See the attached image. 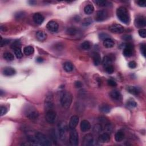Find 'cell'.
<instances>
[{
    "label": "cell",
    "instance_id": "obj_1",
    "mask_svg": "<svg viewBox=\"0 0 146 146\" xmlns=\"http://www.w3.org/2000/svg\"><path fill=\"white\" fill-rule=\"evenodd\" d=\"M117 15L121 22L125 24H129L130 22V16L129 11L126 8L120 7L118 8L117 10Z\"/></svg>",
    "mask_w": 146,
    "mask_h": 146
},
{
    "label": "cell",
    "instance_id": "obj_2",
    "mask_svg": "<svg viewBox=\"0 0 146 146\" xmlns=\"http://www.w3.org/2000/svg\"><path fill=\"white\" fill-rule=\"evenodd\" d=\"M73 97L72 95L68 91H65L62 93L61 95V104L62 106L65 109H68L72 103Z\"/></svg>",
    "mask_w": 146,
    "mask_h": 146
},
{
    "label": "cell",
    "instance_id": "obj_3",
    "mask_svg": "<svg viewBox=\"0 0 146 146\" xmlns=\"http://www.w3.org/2000/svg\"><path fill=\"white\" fill-rule=\"evenodd\" d=\"M26 117L30 120H36L39 117V112L34 107L28 105L24 110Z\"/></svg>",
    "mask_w": 146,
    "mask_h": 146
},
{
    "label": "cell",
    "instance_id": "obj_4",
    "mask_svg": "<svg viewBox=\"0 0 146 146\" xmlns=\"http://www.w3.org/2000/svg\"><path fill=\"white\" fill-rule=\"evenodd\" d=\"M58 133L59 136L62 141H65L66 139L67 132V125L64 121L61 122L58 124Z\"/></svg>",
    "mask_w": 146,
    "mask_h": 146
},
{
    "label": "cell",
    "instance_id": "obj_5",
    "mask_svg": "<svg viewBox=\"0 0 146 146\" xmlns=\"http://www.w3.org/2000/svg\"><path fill=\"white\" fill-rule=\"evenodd\" d=\"M35 136L36 137L40 145L49 146L52 145L51 141L43 134L40 132H37L35 134Z\"/></svg>",
    "mask_w": 146,
    "mask_h": 146
},
{
    "label": "cell",
    "instance_id": "obj_6",
    "mask_svg": "<svg viewBox=\"0 0 146 146\" xmlns=\"http://www.w3.org/2000/svg\"><path fill=\"white\" fill-rule=\"evenodd\" d=\"M54 107V98L52 92H49L47 94L45 100V109L47 111L52 110Z\"/></svg>",
    "mask_w": 146,
    "mask_h": 146
},
{
    "label": "cell",
    "instance_id": "obj_7",
    "mask_svg": "<svg viewBox=\"0 0 146 146\" xmlns=\"http://www.w3.org/2000/svg\"><path fill=\"white\" fill-rule=\"evenodd\" d=\"M70 144L73 146L78 145L79 144L78 134L75 130H71L69 136Z\"/></svg>",
    "mask_w": 146,
    "mask_h": 146
},
{
    "label": "cell",
    "instance_id": "obj_8",
    "mask_svg": "<svg viewBox=\"0 0 146 146\" xmlns=\"http://www.w3.org/2000/svg\"><path fill=\"white\" fill-rule=\"evenodd\" d=\"M97 145L96 142H95L94 138L92 134H88L86 135L83 138V145L84 146H91Z\"/></svg>",
    "mask_w": 146,
    "mask_h": 146
},
{
    "label": "cell",
    "instance_id": "obj_9",
    "mask_svg": "<svg viewBox=\"0 0 146 146\" xmlns=\"http://www.w3.org/2000/svg\"><path fill=\"white\" fill-rule=\"evenodd\" d=\"M56 119V112L53 110L47 111L45 115V119L50 124H53L54 123Z\"/></svg>",
    "mask_w": 146,
    "mask_h": 146
},
{
    "label": "cell",
    "instance_id": "obj_10",
    "mask_svg": "<svg viewBox=\"0 0 146 146\" xmlns=\"http://www.w3.org/2000/svg\"><path fill=\"white\" fill-rule=\"evenodd\" d=\"M134 24L138 28H142L145 27L146 25V20L145 17L143 16H138L136 17L134 21Z\"/></svg>",
    "mask_w": 146,
    "mask_h": 146
},
{
    "label": "cell",
    "instance_id": "obj_11",
    "mask_svg": "<svg viewBox=\"0 0 146 146\" xmlns=\"http://www.w3.org/2000/svg\"><path fill=\"white\" fill-rule=\"evenodd\" d=\"M109 30L113 33H122L124 30V29L123 26L120 24H113L109 27Z\"/></svg>",
    "mask_w": 146,
    "mask_h": 146
},
{
    "label": "cell",
    "instance_id": "obj_12",
    "mask_svg": "<svg viewBox=\"0 0 146 146\" xmlns=\"http://www.w3.org/2000/svg\"><path fill=\"white\" fill-rule=\"evenodd\" d=\"M107 16H108V14H107V12L106 10H99L97 11L96 16H95V20L98 22L103 21L105 20L107 18Z\"/></svg>",
    "mask_w": 146,
    "mask_h": 146
},
{
    "label": "cell",
    "instance_id": "obj_13",
    "mask_svg": "<svg viewBox=\"0 0 146 146\" xmlns=\"http://www.w3.org/2000/svg\"><path fill=\"white\" fill-rule=\"evenodd\" d=\"M46 28L48 30L52 33H55L58 31L59 26L58 23L54 21H50L46 25Z\"/></svg>",
    "mask_w": 146,
    "mask_h": 146
},
{
    "label": "cell",
    "instance_id": "obj_14",
    "mask_svg": "<svg viewBox=\"0 0 146 146\" xmlns=\"http://www.w3.org/2000/svg\"><path fill=\"white\" fill-rule=\"evenodd\" d=\"M79 122V117L77 115H73L71 117L70 120L68 124V127L69 129L71 130H74L75 129L78 123Z\"/></svg>",
    "mask_w": 146,
    "mask_h": 146
},
{
    "label": "cell",
    "instance_id": "obj_15",
    "mask_svg": "<svg viewBox=\"0 0 146 146\" xmlns=\"http://www.w3.org/2000/svg\"><path fill=\"white\" fill-rule=\"evenodd\" d=\"M123 54L124 56L129 57L132 54V45L131 43H127L125 45L124 49L123 50Z\"/></svg>",
    "mask_w": 146,
    "mask_h": 146
},
{
    "label": "cell",
    "instance_id": "obj_16",
    "mask_svg": "<svg viewBox=\"0 0 146 146\" xmlns=\"http://www.w3.org/2000/svg\"><path fill=\"white\" fill-rule=\"evenodd\" d=\"M34 22L37 25H41L44 21V17L42 14L40 13H36L33 15V17Z\"/></svg>",
    "mask_w": 146,
    "mask_h": 146
},
{
    "label": "cell",
    "instance_id": "obj_17",
    "mask_svg": "<svg viewBox=\"0 0 146 146\" xmlns=\"http://www.w3.org/2000/svg\"><path fill=\"white\" fill-rule=\"evenodd\" d=\"M91 129L90 123L87 120H83L80 123V130L82 132H87Z\"/></svg>",
    "mask_w": 146,
    "mask_h": 146
},
{
    "label": "cell",
    "instance_id": "obj_18",
    "mask_svg": "<svg viewBox=\"0 0 146 146\" xmlns=\"http://www.w3.org/2000/svg\"><path fill=\"white\" fill-rule=\"evenodd\" d=\"M110 141V135L108 133H103L99 136L98 138V141L102 143H108Z\"/></svg>",
    "mask_w": 146,
    "mask_h": 146
},
{
    "label": "cell",
    "instance_id": "obj_19",
    "mask_svg": "<svg viewBox=\"0 0 146 146\" xmlns=\"http://www.w3.org/2000/svg\"><path fill=\"white\" fill-rule=\"evenodd\" d=\"M2 73L5 76H12L16 74V71L12 67H7L3 70Z\"/></svg>",
    "mask_w": 146,
    "mask_h": 146
},
{
    "label": "cell",
    "instance_id": "obj_20",
    "mask_svg": "<svg viewBox=\"0 0 146 146\" xmlns=\"http://www.w3.org/2000/svg\"><path fill=\"white\" fill-rule=\"evenodd\" d=\"M127 90L130 94L135 95H139L141 92V90L140 88L136 87V86H129V87H127Z\"/></svg>",
    "mask_w": 146,
    "mask_h": 146
},
{
    "label": "cell",
    "instance_id": "obj_21",
    "mask_svg": "<svg viewBox=\"0 0 146 146\" xmlns=\"http://www.w3.org/2000/svg\"><path fill=\"white\" fill-rule=\"evenodd\" d=\"M125 135L124 133L122 130H119L115 134V139L117 142H120L124 139Z\"/></svg>",
    "mask_w": 146,
    "mask_h": 146
},
{
    "label": "cell",
    "instance_id": "obj_22",
    "mask_svg": "<svg viewBox=\"0 0 146 146\" xmlns=\"http://www.w3.org/2000/svg\"><path fill=\"white\" fill-rule=\"evenodd\" d=\"M103 45L107 49L112 48L115 45V42L111 38H107V39L104 40Z\"/></svg>",
    "mask_w": 146,
    "mask_h": 146
},
{
    "label": "cell",
    "instance_id": "obj_23",
    "mask_svg": "<svg viewBox=\"0 0 146 146\" xmlns=\"http://www.w3.org/2000/svg\"><path fill=\"white\" fill-rule=\"evenodd\" d=\"M110 96L114 100H119L121 98L120 93L117 90H113L110 93Z\"/></svg>",
    "mask_w": 146,
    "mask_h": 146
},
{
    "label": "cell",
    "instance_id": "obj_24",
    "mask_svg": "<svg viewBox=\"0 0 146 146\" xmlns=\"http://www.w3.org/2000/svg\"><path fill=\"white\" fill-rule=\"evenodd\" d=\"M112 62V58L110 56H105L103 57L102 64L104 67H106V66H108L109 65H111Z\"/></svg>",
    "mask_w": 146,
    "mask_h": 146
},
{
    "label": "cell",
    "instance_id": "obj_25",
    "mask_svg": "<svg viewBox=\"0 0 146 146\" xmlns=\"http://www.w3.org/2000/svg\"><path fill=\"white\" fill-rule=\"evenodd\" d=\"M63 67L65 71H66V72L69 73L72 71L74 69V66L73 64L70 62H66L64 63L63 65Z\"/></svg>",
    "mask_w": 146,
    "mask_h": 146
},
{
    "label": "cell",
    "instance_id": "obj_26",
    "mask_svg": "<svg viewBox=\"0 0 146 146\" xmlns=\"http://www.w3.org/2000/svg\"><path fill=\"white\" fill-rule=\"evenodd\" d=\"M36 37L40 41H44L47 38V34L42 31H38L36 33Z\"/></svg>",
    "mask_w": 146,
    "mask_h": 146
},
{
    "label": "cell",
    "instance_id": "obj_27",
    "mask_svg": "<svg viewBox=\"0 0 146 146\" xmlns=\"http://www.w3.org/2000/svg\"><path fill=\"white\" fill-rule=\"evenodd\" d=\"M93 62L95 66H98L101 62V57L99 53H95L93 54Z\"/></svg>",
    "mask_w": 146,
    "mask_h": 146
},
{
    "label": "cell",
    "instance_id": "obj_28",
    "mask_svg": "<svg viewBox=\"0 0 146 146\" xmlns=\"http://www.w3.org/2000/svg\"><path fill=\"white\" fill-rule=\"evenodd\" d=\"M34 47L30 46H26L23 48V53H24L26 55H30L34 53Z\"/></svg>",
    "mask_w": 146,
    "mask_h": 146
},
{
    "label": "cell",
    "instance_id": "obj_29",
    "mask_svg": "<svg viewBox=\"0 0 146 146\" xmlns=\"http://www.w3.org/2000/svg\"><path fill=\"white\" fill-rule=\"evenodd\" d=\"M99 109L101 112L105 113V114H107V113H109L111 111V107L108 105L105 104V105H101L99 107Z\"/></svg>",
    "mask_w": 146,
    "mask_h": 146
},
{
    "label": "cell",
    "instance_id": "obj_30",
    "mask_svg": "<svg viewBox=\"0 0 146 146\" xmlns=\"http://www.w3.org/2000/svg\"><path fill=\"white\" fill-rule=\"evenodd\" d=\"M94 8L92 5H86L84 8V11L86 14H91L94 12Z\"/></svg>",
    "mask_w": 146,
    "mask_h": 146
},
{
    "label": "cell",
    "instance_id": "obj_31",
    "mask_svg": "<svg viewBox=\"0 0 146 146\" xmlns=\"http://www.w3.org/2000/svg\"><path fill=\"white\" fill-rule=\"evenodd\" d=\"M4 58L8 61H12L14 59V56L13 54L10 52H6L4 54Z\"/></svg>",
    "mask_w": 146,
    "mask_h": 146
},
{
    "label": "cell",
    "instance_id": "obj_32",
    "mask_svg": "<svg viewBox=\"0 0 146 146\" xmlns=\"http://www.w3.org/2000/svg\"><path fill=\"white\" fill-rule=\"evenodd\" d=\"M103 127L100 124H95L93 127V132L95 134H99L102 131Z\"/></svg>",
    "mask_w": 146,
    "mask_h": 146
},
{
    "label": "cell",
    "instance_id": "obj_33",
    "mask_svg": "<svg viewBox=\"0 0 146 146\" xmlns=\"http://www.w3.org/2000/svg\"><path fill=\"white\" fill-rule=\"evenodd\" d=\"M14 50V53L15 55L16 56V57L17 58H21L23 56V54L22 53L21 50L20 48V47H18V48H15L13 49Z\"/></svg>",
    "mask_w": 146,
    "mask_h": 146
},
{
    "label": "cell",
    "instance_id": "obj_34",
    "mask_svg": "<svg viewBox=\"0 0 146 146\" xmlns=\"http://www.w3.org/2000/svg\"><path fill=\"white\" fill-rule=\"evenodd\" d=\"M81 47L83 50H88L90 49L91 47V44L90 43V42L88 41H85L81 44Z\"/></svg>",
    "mask_w": 146,
    "mask_h": 146
},
{
    "label": "cell",
    "instance_id": "obj_35",
    "mask_svg": "<svg viewBox=\"0 0 146 146\" xmlns=\"http://www.w3.org/2000/svg\"><path fill=\"white\" fill-rule=\"evenodd\" d=\"M77 29L74 28H69L66 30V33L69 35H74L77 34Z\"/></svg>",
    "mask_w": 146,
    "mask_h": 146
},
{
    "label": "cell",
    "instance_id": "obj_36",
    "mask_svg": "<svg viewBox=\"0 0 146 146\" xmlns=\"http://www.w3.org/2000/svg\"><path fill=\"white\" fill-rule=\"evenodd\" d=\"M126 105L128 107L131 109L135 108L137 106V103L134 100H130L127 102Z\"/></svg>",
    "mask_w": 146,
    "mask_h": 146
},
{
    "label": "cell",
    "instance_id": "obj_37",
    "mask_svg": "<svg viewBox=\"0 0 146 146\" xmlns=\"http://www.w3.org/2000/svg\"><path fill=\"white\" fill-rule=\"evenodd\" d=\"M105 68V71L107 73H108L109 74H111L114 71V67H113L112 65H109L108 66H106Z\"/></svg>",
    "mask_w": 146,
    "mask_h": 146
},
{
    "label": "cell",
    "instance_id": "obj_38",
    "mask_svg": "<svg viewBox=\"0 0 146 146\" xmlns=\"http://www.w3.org/2000/svg\"><path fill=\"white\" fill-rule=\"evenodd\" d=\"M92 22H93V21H92L90 18H86L83 20L82 25L85 26H87L90 25L92 23Z\"/></svg>",
    "mask_w": 146,
    "mask_h": 146
},
{
    "label": "cell",
    "instance_id": "obj_39",
    "mask_svg": "<svg viewBox=\"0 0 146 146\" xmlns=\"http://www.w3.org/2000/svg\"><path fill=\"white\" fill-rule=\"evenodd\" d=\"M95 4H97L99 7H106L107 5V2L106 1H100V0H97V1H94Z\"/></svg>",
    "mask_w": 146,
    "mask_h": 146
},
{
    "label": "cell",
    "instance_id": "obj_40",
    "mask_svg": "<svg viewBox=\"0 0 146 146\" xmlns=\"http://www.w3.org/2000/svg\"><path fill=\"white\" fill-rule=\"evenodd\" d=\"M139 35L141 37L145 38L146 37V30L144 29H141L139 30Z\"/></svg>",
    "mask_w": 146,
    "mask_h": 146
},
{
    "label": "cell",
    "instance_id": "obj_41",
    "mask_svg": "<svg viewBox=\"0 0 146 146\" xmlns=\"http://www.w3.org/2000/svg\"><path fill=\"white\" fill-rule=\"evenodd\" d=\"M10 41L9 40H7V39H2L1 38V46L3 47L5 46L6 45H7L9 43H10Z\"/></svg>",
    "mask_w": 146,
    "mask_h": 146
},
{
    "label": "cell",
    "instance_id": "obj_42",
    "mask_svg": "<svg viewBox=\"0 0 146 146\" xmlns=\"http://www.w3.org/2000/svg\"><path fill=\"white\" fill-rule=\"evenodd\" d=\"M0 110H1V116H3L5 115L7 113L8 110L7 108L5 106H1L0 107Z\"/></svg>",
    "mask_w": 146,
    "mask_h": 146
},
{
    "label": "cell",
    "instance_id": "obj_43",
    "mask_svg": "<svg viewBox=\"0 0 146 146\" xmlns=\"http://www.w3.org/2000/svg\"><path fill=\"white\" fill-rule=\"evenodd\" d=\"M110 36L109 35L106 34V33H100L99 34V38H100V39L101 40H105L106 39H107V38H110L109 37Z\"/></svg>",
    "mask_w": 146,
    "mask_h": 146
},
{
    "label": "cell",
    "instance_id": "obj_44",
    "mask_svg": "<svg viewBox=\"0 0 146 146\" xmlns=\"http://www.w3.org/2000/svg\"><path fill=\"white\" fill-rule=\"evenodd\" d=\"M20 46H21L20 42L19 41H16L14 42L12 46H11V47H12L13 49L15 48H18V47H20Z\"/></svg>",
    "mask_w": 146,
    "mask_h": 146
},
{
    "label": "cell",
    "instance_id": "obj_45",
    "mask_svg": "<svg viewBox=\"0 0 146 146\" xmlns=\"http://www.w3.org/2000/svg\"><path fill=\"white\" fill-rule=\"evenodd\" d=\"M107 83H108L109 86H112V87H115V86H117V82L112 79H109L107 80Z\"/></svg>",
    "mask_w": 146,
    "mask_h": 146
},
{
    "label": "cell",
    "instance_id": "obj_46",
    "mask_svg": "<svg viewBox=\"0 0 146 146\" xmlns=\"http://www.w3.org/2000/svg\"><path fill=\"white\" fill-rule=\"evenodd\" d=\"M145 44H142L141 46V52L142 54L143 55L144 57L145 56Z\"/></svg>",
    "mask_w": 146,
    "mask_h": 146
},
{
    "label": "cell",
    "instance_id": "obj_47",
    "mask_svg": "<svg viewBox=\"0 0 146 146\" xmlns=\"http://www.w3.org/2000/svg\"><path fill=\"white\" fill-rule=\"evenodd\" d=\"M136 63L135 61H131L129 63V67L131 68H135L136 67Z\"/></svg>",
    "mask_w": 146,
    "mask_h": 146
},
{
    "label": "cell",
    "instance_id": "obj_48",
    "mask_svg": "<svg viewBox=\"0 0 146 146\" xmlns=\"http://www.w3.org/2000/svg\"><path fill=\"white\" fill-rule=\"evenodd\" d=\"M138 4L141 7H145L146 5V2L145 1H142V0H141V1H138Z\"/></svg>",
    "mask_w": 146,
    "mask_h": 146
},
{
    "label": "cell",
    "instance_id": "obj_49",
    "mask_svg": "<svg viewBox=\"0 0 146 146\" xmlns=\"http://www.w3.org/2000/svg\"><path fill=\"white\" fill-rule=\"evenodd\" d=\"M123 39L125 41H130L132 40V37H131V35H130L126 34L123 37Z\"/></svg>",
    "mask_w": 146,
    "mask_h": 146
},
{
    "label": "cell",
    "instance_id": "obj_50",
    "mask_svg": "<svg viewBox=\"0 0 146 146\" xmlns=\"http://www.w3.org/2000/svg\"><path fill=\"white\" fill-rule=\"evenodd\" d=\"M24 16V14H23V12H18L15 15V17H16V18H21Z\"/></svg>",
    "mask_w": 146,
    "mask_h": 146
},
{
    "label": "cell",
    "instance_id": "obj_51",
    "mask_svg": "<svg viewBox=\"0 0 146 146\" xmlns=\"http://www.w3.org/2000/svg\"><path fill=\"white\" fill-rule=\"evenodd\" d=\"M51 138L52 139V141L53 142H54V143H56V136H55V133H54V131L53 132H52V134H51Z\"/></svg>",
    "mask_w": 146,
    "mask_h": 146
},
{
    "label": "cell",
    "instance_id": "obj_52",
    "mask_svg": "<svg viewBox=\"0 0 146 146\" xmlns=\"http://www.w3.org/2000/svg\"><path fill=\"white\" fill-rule=\"evenodd\" d=\"M75 86L77 88H80L82 86V83L80 81H76L75 82Z\"/></svg>",
    "mask_w": 146,
    "mask_h": 146
},
{
    "label": "cell",
    "instance_id": "obj_53",
    "mask_svg": "<svg viewBox=\"0 0 146 146\" xmlns=\"http://www.w3.org/2000/svg\"><path fill=\"white\" fill-rule=\"evenodd\" d=\"M36 61L38 62V63H42V62L43 61V59L41 57H38L36 59Z\"/></svg>",
    "mask_w": 146,
    "mask_h": 146
},
{
    "label": "cell",
    "instance_id": "obj_54",
    "mask_svg": "<svg viewBox=\"0 0 146 146\" xmlns=\"http://www.w3.org/2000/svg\"><path fill=\"white\" fill-rule=\"evenodd\" d=\"M29 3H30L31 4H34L36 3V2L35 1H29Z\"/></svg>",
    "mask_w": 146,
    "mask_h": 146
}]
</instances>
